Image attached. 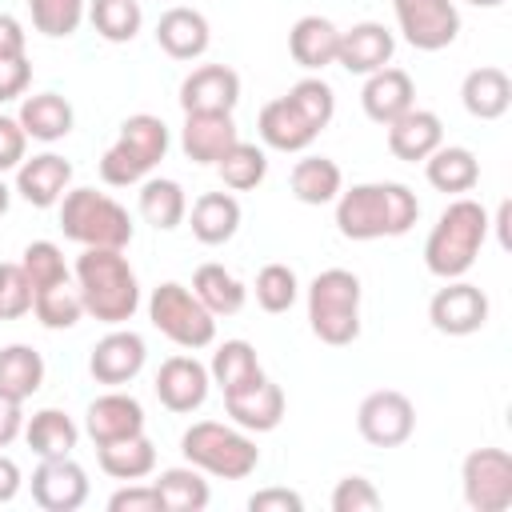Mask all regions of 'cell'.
Masks as SVG:
<instances>
[{
    "label": "cell",
    "mask_w": 512,
    "mask_h": 512,
    "mask_svg": "<svg viewBox=\"0 0 512 512\" xmlns=\"http://www.w3.org/2000/svg\"><path fill=\"white\" fill-rule=\"evenodd\" d=\"M380 492L368 476H344L332 488V512H376Z\"/></svg>",
    "instance_id": "47"
},
{
    "label": "cell",
    "mask_w": 512,
    "mask_h": 512,
    "mask_svg": "<svg viewBox=\"0 0 512 512\" xmlns=\"http://www.w3.org/2000/svg\"><path fill=\"white\" fill-rule=\"evenodd\" d=\"M484 240H488V212L476 200L456 196L436 216V224L424 240V268L440 280H460L476 264Z\"/></svg>",
    "instance_id": "3"
},
{
    "label": "cell",
    "mask_w": 512,
    "mask_h": 512,
    "mask_svg": "<svg viewBox=\"0 0 512 512\" xmlns=\"http://www.w3.org/2000/svg\"><path fill=\"white\" fill-rule=\"evenodd\" d=\"M68 188H72V164L56 152H40L32 160H20L16 168V192L32 208H56Z\"/></svg>",
    "instance_id": "23"
},
{
    "label": "cell",
    "mask_w": 512,
    "mask_h": 512,
    "mask_svg": "<svg viewBox=\"0 0 512 512\" xmlns=\"http://www.w3.org/2000/svg\"><path fill=\"white\" fill-rule=\"evenodd\" d=\"M360 276L348 268H324L308 284V324L328 348H348L360 336Z\"/></svg>",
    "instance_id": "4"
},
{
    "label": "cell",
    "mask_w": 512,
    "mask_h": 512,
    "mask_svg": "<svg viewBox=\"0 0 512 512\" xmlns=\"http://www.w3.org/2000/svg\"><path fill=\"white\" fill-rule=\"evenodd\" d=\"M136 204H140L144 224H152L156 232H172V228H180L184 216H188V196H184L180 180H168V176H148V180H140Z\"/></svg>",
    "instance_id": "32"
},
{
    "label": "cell",
    "mask_w": 512,
    "mask_h": 512,
    "mask_svg": "<svg viewBox=\"0 0 512 512\" xmlns=\"http://www.w3.org/2000/svg\"><path fill=\"white\" fill-rule=\"evenodd\" d=\"M216 168H220L224 188H232V192H252V188L264 184V176H268V156H264V148H256V144L236 140V144L216 160Z\"/></svg>",
    "instance_id": "40"
},
{
    "label": "cell",
    "mask_w": 512,
    "mask_h": 512,
    "mask_svg": "<svg viewBox=\"0 0 512 512\" xmlns=\"http://www.w3.org/2000/svg\"><path fill=\"white\" fill-rule=\"evenodd\" d=\"M108 512H164V508H160V496H156L152 484L128 480L120 492L108 496Z\"/></svg>",
    "instance_id": "48"
},
{
    "label": "cell",
    "mask_w": 512,
    "mask_h": 512,
    "mask_svg": "<svg viewBox=\"0 0 512 512\" xmlns=\"http://www.w3.org/2000/svg\"><path fill=\"white\" fill-rule=\"evenodd\" d=\"M400 36L420 52H440L460 36L456 0H392Z\"/></svg>",
    "instance_id": "11"
},
{
    "label": "cell",
    "mask_w": 512,
    "mask_h": 512,
    "mask_svg": "<svg viewBox=\"0 0 512 512\" xmlns=\"http://www.w3.org/2000/svg\"><path fill=\"white\" fill-rule=\"evenodd\" d=\"M416 220H420V200L400 180H368L340 188L336 196V228L344 240L404 236Z\"/></svg>",
    "instance_id": "1"
},
{
    "label": "cell",
    "mask_w": 512,
    "mask_h": 512,
    "mask_svg": "<svg viewBox=\"0 0 512 512\" xmlns=\"http://www.w3.org/2000/svg\"><path fill=\"white\" fill-rule=\"evenodd\" d=\"M392 52H396V36L380 20H360L348 32H340L336 64L352 76H372L384 64H392Z\"/></svg>",
    "instance_id": "16"
},
{
    "label": "cell",
    "mask_w": 512,
    "mask_h": 512,
    "mask_svg": "<svg viewBox=\"0 0 512 512\" xmlns=\"http://www.w3.org/2000/svg\"><path fill=\"white\" fill-rule=\"evenodd\" d=\"M24 44H28V32L16 16L0 12V56H24Z\"/></svg>",
    "instance_id": "52"
},
{
    "label": "cell",
    "mask_w": 512,
    "mask_h": 512,
    "mask_svg": "<svg viewBox=\"0 0 512 512\" xmlns=\"http://www.w3.org/2000/svg\"><path fill=\"white\" fill-rule=\"evenodd\" d=\"M156 400L168 408V412H196L204 400H208V388H212V376L208 368L196 360V356H168L156 372Z\"/></svg>",
    "instance_id": "15"
},
{
    "label": "cell",
    "mask_w": 512,
    "mask_h": 512,
    "mask_svg": "<svg viewBox=\"0 0 512 512\" xmlns=\"http://www.w3.org/2000/svg\"><path fill=\"white\" fill-rule=\"evenodd\" d=\"M424 176L436 192L448 196H464L480 184V160L472 156V148L464 144H440L428 160H424Z\"/></svg>",
    "instance_id": "30"
},
{
    "label": "cell",
    "mask_w": 512,
    "mask_h": 512,
    "mask_svg": "<svg viewBox=\"0 0 512 512\" xmlns=\"http://www.w3.org/2000/svg\"><path fill=\"white\" fill-rule=\"evenodd\" d=\"M460 488L472 512H508L512 508V452L472 448L460 464Z\"/></svg>",
    "instance_id": "9"
},
{
    "label": "cell",
    "mask_w": 512,
    "mask_h": 512,
    "mask_svg": "<svg viewBox=\"0 0 512 512\" xmlns=\"http://www.w3.org/2000/svg\"><path fill=\"white\" fill-rule=\"evenodd\" d=\"M288 184H292V196L300 204H332L344 188V172L328 156H304V160L292 164Z\"/></svg>",
    "instance_id": "37"
},
{
    "label": "cell",
    "mask_w": 512,
    "mask_h": 512,
    "mask_svg": "<svg viewBox=\"0 0 512 512\" xmlns=\"http://www.w3.org/2000/svg\"><path fill=\"white\" fill-rule=\"evenodd\" d=\"M20 128L28 140H40V144H56L72 132V104L60 96V92H36V96H24L20 100V112H16Z\"/></svg>",
    "instance_id": "28"
},
{
    "label": "cell",
    "mask_w": 512,
    "mask_h": 512,
    "mask_svg": "<svg viewBox=\"0 0 512 512\" xmlns=\"http://www.w3.org/2000/svg\"><path fill=\"white\" fill-rule=\"evenodd\" d=\"M256 128H260V140H264L268 148H276V152H304V148L320 136V132L312 128V120H308L288 96L268 100V104L260 108Z\"/></svg>",
    "instance_id": "25"
},
{
    "label": "cell",
    "mask_w": 512,
    "mask_h": 512,
    "mask_svg": "<svg viewBox=\"0 0 512 512\" xmlns=\"http://www.w3.org/2000/svg\"><path fill=\"white\" fill-rule=\"evenodd\" d=\"M464 4H476V8H500L504 0H464Z\"/></svg>",
    "instance_id": "56"
},
{
    "label": "cell",
    "mask_w": 512,
    "mask_h": 512,
    "mask_svg": "<svg viewBox=\"0 0 512 512\" xmlns=\"http://www.w3.org/2000/svg\"><path fill=\"white\" fill-rule=\"evenodd\" d=\"M168 124L152 112H136L120 124V136L116 144L100 156V180L108 188H128V184H140L148 180V172L164 160L168 152Z\"/></svg>",
    "instance_id": "7"
},
{
    "label": "cell",
    "mask_w": 512,
    "mask_h": 512,
    "mask_svg": "<svg viewBox=\"0 0 512 512\" xmlns=\"http://www.w3.org/2000/svg\"><path fill=\"white\" fill-rule=\"evenodd\" d=\"M284 96L312 120L316 132H324V128L332 124V116H336V92H332V84L320 80V76H304V80H296Z\"/></svg>",
    "instance_id": "43"
},
{
    "label": "cell",
    "mask_w": 512,
    "mask_h": 512,
    "mask_svg": "<svg viewBox=\"0 0 512 512\" xmlns=\"http://www.w3.org/2000/svg\"><path fill=\"white\" fill-rule=\"evenodd\" d=\"M32 84V64L28 56H0V104L20 100Z\"/></svg>",
    "instance_id": "49"
},
{
    "label": "cell",
    "mask_w": 512,
    "mask_h": 512,
    "mask_svg": "<svg viewBox=\"0 0 512 512\" xmlns=\"http://www.w3.org/2000/svg\"><path fill=\"white\" fill-rule=\"evenodd\" d=\"M148 320L160 336H168L172 344L196 352V348H208L216 340V316L196 300L192 288L176 284V280H164L152 288L148 296Z\"/></svg>",
    "instance_id": "8"
},
{
    "label": "cell",
    "mask_w": 512,
    "mask_h": 512,
    "mask_svg": "<svg viewBox=\"0 0 512 512\" xmlns=\"http://www.w3.org/2000/svg\"><path fill=\"white\" fill-rule=\"evenodd\" d=\"M248 508L252 512H300L304 496L292 492V488H260V492L248 496Z\"/></svg>",
    "instance_id": "51"
},
{
    "label": "cell",
    "mask_w": 512,
    "mask_h": 512,
    "mask_svg": "<svg viewBox=\"0 0 512 512\" xmlns=\"http://www.w3.org/2000/svg\"><path fill=\"white\" fill-rule=\"evenodd\" d=\"M388 128V152L396 156V160H404V164H416V160H428L440 144H444V124H440V116L436 112H428V108H408L404 116H396L392 124H384Z\"/></svg>",
    "instance_id": "22"
},
{
    "label": "cell",
    "mask_w": 512,
    "mask_h": 512,
    "mask_svg": "<svg viewBox=\"0 0 512 512\" xmlns=\"http://www.w3.org/2000/svg\"><path fill=\"white\" fill-rule=\"evenodd\" d=\"M184 220L200 244H208V248L228 244L240 228V200L232 192H204L192 200V212Z\"/></svg>",
    "instance_id": "29"
},
{
    "label": "cell",
    "mask_w": 512,
    "mask_h": 512,
    "mask_svg": "<svg viewBox=\"0 0 512 512\" xmlns=\"http://www.w3.org/2000/svg\"><path fill=\"white\" fill-rule=\"evenodd\" d=\"M20 484H24V476H20V464H16L12 456H4V452H0V504L16 500Z\"/></svg>",
    "instance_id": "54"
},
{
    "label": "cell",
    "mask_w": 512,
    "mask_h": 512,
    "mask_svg": "<svg viewBox=\"0 0 512 512\" xmlns=\"http://www.w3.org/2000/svg\"><path fill=\"white\" fill-rule=\"evenodd\" d=\"M28 12L36 32L52 40H68L84 20V0H28Z\"/></svg>",
    "instance_id": "44"
},
{
    "label": "cell",
    "mask_w": 512,
    "mask_h": 512,
    "mask_svg": "<svg viewBox=\"0 0 512 512\" xmlns=\"http://www.w3.org/2000/svg\"><path fill=\"white\" fill-rule=\"evenodd\" d=\"M96 460L100 468L112 476V480H144L156 472V444L136 432V436H124V440H112V444H100L96 448Z\"/></svg>",
    "instance_id": "34"
},
{
    "label": "cell",
    "mask_w": 512,
    "mask_h": 512,
    "mask_svg": "<svg viewBox=\"0 0 512 512\" xmlns=\"http://www.w3.org/2000/svg\"><path fill=\"white\" fill-rule=\"evenodd\" d=\"M156 44H160L172 60H196V56L208 52L212 28H208L204 12L176 4V8H168V12L156 20Z\"/></svg>",
    "instance_id": "24"
},
{
    "label": "cell",
    "mask_w": 512,
    "mask_h": 512,
    "mask_svg": "<svg viewBox=\"0 0 512 512\" xmlns=\"http://www.w3.org/2000/svg\"><path fill=\"white\" fill-rule=\"evenodd\" d=\"M152 488H156L164 512H204L208 500H212V488H208L204 472L192 468V464L164 468V472L152 480Z\"/></svg>",
    "instance_id": "35"
},
{
    "label": "cell",
    "mask_w": 512,
    "mask_h": 512,
    "mask_svg": "<svg viewBox=\"0 0 512 512\" xmlns=\"http://www.w3.org/2000/svg\"><path fill=\"white\" fill-rule=\"evenodd\" d=\"M240 140L232 112H184L180 148L192 164H216Z\"/></svg>",
    "instance_id": "20"
},
{
    "label": "cell",
    "mask_w": 512,
    "mask_h": 512,
    "mask_svg": "<svg viewBox=\"0 0 512 512\" xmlns=\"http://www.w3.org/2000/svg\"><path fill=\"white\" fill-rule=\"evenodd\" d=\"M360 104H364V116L372 124H392L396 116H404L412 104H416V84L404 68H392L384 64L380 72L364 76V88H360Z\"/></svg>",
    "instance_id": "21"
},
{
    "label": "cell",
    "mask_w": 512,
    "mask_h": 512,
    "mask_svg": "<svg viewBox=\"0 0 512 512\" xmlns=\"http://www.w3.org/2000/svg\"><path fill=\"white\" fill-rule=\"evenodd\" d=\"M24 152H28V136H24L20 120L16 116H0V176L20 168Z\"/></svg>",
    "instance_id": "50"
},
{
    "label": "cell",
    "mask_w": 512,
    "mask_h": 512,
    "mask_svg": "<svg viewBox=\"0 0 512 512\" xmlns=\"http://www.w3.org/2000/svg\"><path fill=\"white\" fill-rule=\"evenodd\" d=\"M36 288L28 280V272L16 264H0V320H20L32 312Z\"/></svg>",
    "instance_id": "46"
},
{
    "label": "cell",
    "mask_w": 512,
    "mask_h": 512,
    "mask_svg": "<svg viewBox=\"0 0 512 512\" xmlns=\"http://www.w3.org/2000/svg\"><path fill=\"white\" fill-rule=\"evenodd\" d=\"M32 312H36V320H40L44 328H52V332L76 328L80 316H84V300H80L76 280L68 276V280H60V284H52V288H40L36 300H32Z\"/></svg>",
    "instance_id": "39"
},
{
    "label": "cell",
    "mask_w": 512,
    "mask_h": 512,
    "mask_svg": "<svg viewBox=\"0 0 512 512\" xmlns=\"http://www.w3.org/2000/svg\"><path fill=\"white\" fill-rule=\"evenodd\" d=\"M84 432L92 436V444H112V440H124V436H136L144 432V408L136 396L128 392H104L96 396L88 408H84Z\"/></svg>",
    "instance_id": "18"
},
{
    "label": "cell",
    "mask_w": 512,
    "mask_h": 512,
    "mask_svg": "<svg viewBox=\"0 0 512 512\" xmlns=\"http://www.w3.org/2000/svg\"><path fill=\"white\" fill-rule=\"evenodd\" d=\"M192 292H196V300L212 312V316H236L240 308H244V300H248V288H244V280H236L224 264H216V260H208V264H200L196 272H192Z\"/></svg>",
    "instance_id": "33"
},
{
    "label": "cell",
    "mask_w": 512,
    "mask_h": 512,
    "mask_svg": "<svg viewBox=\"0 0 512 512\" xmlns=\"http://www.w3.org/2000/svg\"><path fill=\"white\" fill-rule=\"evenodd\" d=\"M60 228L80 248H128L136 232L128 208L96 188H68L60 196Z\"/></svg>",
    "instance_id": "5"
},
{
    "label": "cell",
    "mask_w": 512,
    "mask_h": 512,
    "mask_svg": "<svg viewBox=\"0 0 512 512\" xmlns=\"http://www.w3.org/2000/svg\"><path fill=\"white\" fill-rule=\"evenodd\" d=\"M24 440L40 460H56V456H72L80 428L64 408H40L24 420Z\"/></svg>",
    "instance_id": "31"
},
{
    "label": "cell",
    "mask_w": 512,
    "mask_h": 512,
    "mask_svg": "<svg viewBox=\"0 0 512 512\" xmlns=\"http://www.w3.org/2000/svg\"><path fill=\"white\" fill-rule=\"evenodd\" d=\"M252 292H256V304H260L264 312L280 316V312H288V308L296 304V296H300V280H296V272H292L288 264L276 260V264H264V268L256 272Z\"/></svg>",
    "instance_id": "42"
},
{
    "label": "cell",
    "mask_w": 512,
    "mask_h": 512,
    "mask_svg": "<svg viewBox=\"0 0 512 512\" xmlns=\"http://www.w3.org/2000/svg\"><path fill=\"white\" fill-rule=\"evenodd\" d=\"M88 16H92V28H96L108 44H128V40H136V32H140V24H144L140 0H92Z\"/></svg>",
    "instance_id": "41"
},
{
    "label": "cell",
    "mask_w": 512,
    "mask_h": 512,
    "mask_svg": "<svg viewBox=\"0 0 512 512\" xmlns=\"http://www.w3.org/2000/svg\"><path fill=\"white\" fill-rule=\"evenodd\" d=\"M240 104V76L228 64H200L180 80L184 112H232Z\"/></svg>",
    "instance_id": "17"
},
{
    "label": "cell",
    "mask_w": 512,
    "mask_h": 512,
    "mask_svg": "<svg viewBox=\"0 0 512 512\" xmlns=\"http://www.w3.org/2000/svg\"><path fill=\"white\" fill-rule=\"evenodd\" d=\"M428 320L444 336H472L488 324V296L464 276L444 280V288H436V296L428 300Z\"/></svg>",
    "instance_id": "12"
},
{
    "label": "cell",
    "mask_w": 512,
    "mask_h": 512,
    "mask_svg": "<svg viewBox=\"0 0 512 512\" xmlns=\"http://www.w3.org/2000/svg\"><path fill=\"white\" fill-rule=\"evenodd\" d=\"M24 432V412H20V400H8L0 396V448H8L16 436Z\"/></svg>",
    "instance_id": "53"
},
{
    "label": "cell",
    "mask_w": 512,
    "mask_h": 512,
    "mask_svg": "<svg viewBox=\"0 0 512 512\" xmlns=\"http://www.w3.org/2000/svg\"><path fill=\"white\" fill-rule=\"evenodd\" d=\"M208 376H212V384L228 396V392H240V388L256 384V380L264 376V368H260L256 348H252L248 340H224V344L212 352Z\"/></svg>",
    "instance_id": "38"
},
{
    "label": "cell",
    "mask_w": 512,
    "mask_h": 512,
    "mask_svg": "<svg viewBox=\"0 0 512 512\" xmlns=\"http://www.w3.org/2000/svg\"><path fill=\"white\" fill-rule=\"evenodd\" d=\"M460 104L468 116L476 120H500L512 104V80L504 68L496 64H484V68H472L460 84Z\"/></svg>",
    "instance_id": "27"
},
{
    "label": "cell",
    "mask_w": 512,
    "mask_h": 512,
    "mask_svg": "<svg viewBox=\"0 0 512 512\" xmlns=\"http://www.w3.org/2000/svg\"><path fill=\"white\" fill-rule=\"evenodd\" d=\"M32 500L44 512H76L88 500V472L72 456L40 460V468L32 472Z\"/></svg>",
    "instance_id": "14"
},
{
    "label": "cell",
    "mask_w": 512,
    "mask_h": 512,
    "mask_svg": "<svg viewBox=\"0 0 512 512\" xmlns=\"http://www.w3.org/2000/svg\"><path fill=\"white\" fill-rule=\"evenodd\" d=\"M8 204H12V188H8L4 180H0V216L8 212Z\"/></svg>",
    "instance_id": "55"
},
{
    "label": "cell",
    "mask_w": 512,
    "mask_h": 512,
    "mask_svg": "<svg viewBox=\"0 0 512 512\" xmlns=\"http://www.w3.org/2000/svg\"><path fill=\"white\" fill-rule=\"evenodd\" d=\"M76 288L84 300V312L108 328L128 324L140 308V284L124 256V248H84L76 256Z\"/></svg>",
    "instance_id": "2"
},
{
    "label": "cell",
    "mask_w": 512,
    "mask_h": 512,
    "mask_svg": "<svg viewBox=\"0 0 512 512\" xmlns=\"http://www.w3.org/2000/svg\"><path fill=\"white\" fill-rule=\"evenodd\" d=\"M44 384V356L32 344H4L0 348V396L28 400Z\"/></svg>",
    "instance_id": "36"
},
{
    "label": "cell",
    "mask_w": 512,
    "mask_h": 512,
    "mask_svg": "<svg viewBox=\"0 0 512 512\" xmlns=\"http://www.w3.org/2000/svg\"><path fill=\"white\" fill-rule=\"evenodd\" d=\"M336 48H340V28L328 16H300L288 32V52L308 72H324L328 64H336Z\"/></svg>",
    "instance_id": "26"
},
{
    "label": "cell",
    "mask_w": 512,
    "mask_h": 512,
    "mask_svg": "<svg viewBox=\"0 0 512 512\" xmlns=\"http://www.w3.org/2000/svg\"><path fill=\"white\" fill-rule=\"evenodd\" d=\"M356 428L372 448H400L416 432V408L396 388H376L356 408Z\"/></svg>",
    "instance_id": "10"
},
{
    "label": "cell",
    "mask_w": 512,
    "mask_h": 512,
    "mask_svg": "<svg viewBox=\"0 0 512 512\" xmlns=\"http://www.w3.org/2000/svg\"><path fill=\"white\" fill-rule=\"evenodd\" d=\"M224 412L244 432H272L284 420V388L276 380L260 376L256 384H248L240 392H228L224 396Z\"/></svg>",
    "instance_id": "19"
},
{
    "label": "cell",
    "mask_w": 512,
    "mask_h": 512,
    "mask_svg": "<svg viewBox=\"0 0 512 512\" xmlns=\"http://www.w3.org/2000/svg\"><path fill=\"white\" fill-rule=\"evenodd\" d=\"M20 268L28 272L32 288H52L60 280H68V264H64V252L52 244V240H32L24 252H20Z\"/></svg>",
    "instance_id": "45"
},
{
    "label": "cell",
    "mask_w": 512,
    "mask_h": 512,
    "mask_svg": "<svg viewBox=\"0 0 512 512\" xmlns=\"http://www.w3.org/2000/svg\"><path fill=\"white\" fill-rule=\"evenodd\" d=\"M180 452L192 468L216 480H244L260 464V448L244 428L220 424V420H196L180 436Z\"/></svg>",
    "instance_id": "6"
},
{
    "label": "cell",
    "mask_w": 512,
    "mask_h": 512,
    "mask_svg": "<svg viewBox=\"0 0 512 512\" xmlns=\"http://www.w3.org/2000/svg\"><path fill=\"white\" fill-rule=\"evenodd\" d=\"M144 360H148V344H144V336L132 332V328H120V324H116L108 336L96 340V348H92V356H88V372H92L96 384L120 388V384H128V380L140 376Z\"/></svg>",
    "instance_id": "13"
}]
</instances>
